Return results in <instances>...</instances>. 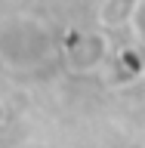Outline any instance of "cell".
<instances>
[{"mask_svg":"<svg viewBox=\"0 0 145 148\" xmlns=\"http://www.w3.org/2000/svg\"><path fill=\"white\" fill-rule=\"evenodd\" d=\"M53 49V40L37 22L19 18L0 34V56L6 65H34L43 62Z\"/></svg>","mask_w":145,"mask_h":148,"instance_id":"cell-1","label":"cell"},{"mask_svg":"<svg viewBox=\"0 0 145 148\" xmlns=\"http://www.w3.org/2000/svg\"><path fill=\"white\" fill-rule=\"evenodd\" d=\"M108 56V43L102 34H83L71 43V68L74 71H93L96 65H102V59Z\"/></svg>","mask_w":145,"mask_h":148,"instance_id":"cell-2","label":"cell"},{"mask_svg":"<svg viewBox=\"0 0 145 148\" xmlns=\"http://www.w3.org/2000/svg\"><path fill=\"white\" fill-rule=\"evenodd\" d=\"M139 0H105V6H102L99 18L102 25L108 28H118V25H130V18H133V9H136Z\"/></svg>","mask_w":145,"mask_h":148,"instance_id":"cell-3","label":"cell"},{"mask_svg":"<svg viewBox=\"0 0 145 148\" xmlns=\"http://www.w3.org/2000/svg\"><path fill=\"white\" fill-rule=\"evenodd\" d=\"M130 28L136 31V37L145 40V0H139L136 9H133V18H130Z\"/></svg>","mask_w":145,"mask_h":148,"instance_id":"cell-4","label":"cell"},{"mask_svg":"<svg viewBox=\"0 0 145 148\" xmlns=\"http://www.w3.org/2000/svg\"><path fill=\"white\" fill-rule=\"evenodd\" d=\"M0 123H6V105L0 102Z\"/></svg>","mask_w":145,"mask_h":148,"instance_id":"cell-5","label":"cell"}]
</instances>
